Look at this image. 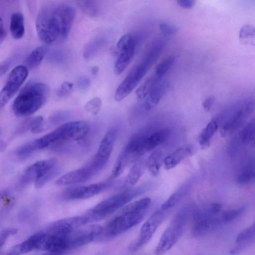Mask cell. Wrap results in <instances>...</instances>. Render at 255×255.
Segmentation results:
<instances>
[{"instance_id": "obj_1", "label": "cell", "mask_w": 255, "mask_h": 255, "mask_svg": "<svg viewBox=\"0 0 255 255\" xmlns=\"http://www.w3.org/2000/svg\"><path fill=\"white\" fill-rule=\"evenodd\" d=\"M75 16L74 9L66 4L47 5L36 17L35 26L39 39L50 44L68 36Z\"/></svg>"}, {"instance_id": "obj_12", "label": "cell", "mask_w": 255, "mask_h": 255, "mask_svg": "<svg viewBox=\"0 0 255 255\" xmlns=\"http://www.w3.org/2000/svg\"><path fill=\"white\" fill-rule=\"evenodd\" d=\"M112 184V181L108 180L88 185L71 187L63 191L60 195V198L65 200L88 199L101 193L110 187Z\"/></svg>"}, {"instance_id": "obj_31", "label": "cell", "mask_w": 255, "mask_h": 255, "mask_svg": "<svg viewBox=\"0 0 255 255\" xmlns=\"http://www.w3.org/2000/svg\"><path fill=\"white\" fill-rule=\"evenodd\" d=\"M151 204V199L149 197H144L129 202L125 205L121 210V212H139L148 209Z\"/></svg>"}, {"instance_id": "obj_38", "label": "cell", "mask_w": 255, "mask_h": 255, "mask_svg": "<svg viewBox=\"0 0 255 255\" xmlns=\"http://www.w3.org/2000/svg\"><path fill=\"white\" fill-rule=\"evenodd\" d=\"M103 40L97 39L91 42L85 48L84 56L86 59H89L93 56L100 48L103 44Z\"/></svg>"}, {"instance_id": "obj_22", "label": "cell", "mask_w": 255, "mask_h": 255, "mask_svg": "<svg viewBox=\"0 0 255 255\" xmlns=\"http://www.w3.org/2000/svg\"><path fill=\"white\" fill-rule=\"evenodd\" d=\"M167 84L165 82H159L156 85L146 97L144 107L146 110H150L155 107L160 102L166 89Z\"/></svg>"}, {"instance_id": "obj_28", "label": "cell", "mask_w": 255, "mask_h": 255, "mask_svg": "<svg viewBox=\"0 0 255 255\" xmlns=\"http://www.w3.org/2000/svg\"><path fill=\"white\" fill-rule=\"evenodd\" d=\"M161 80L154 74L149 77L136 90L137 98L139 100L145 98L153 88L159 83Z\"/></svg>"}, {"instance_id": "obj_23", "label": "cell", "mask_w": 255, "mask_h": 255, "mask_svg": "<svg viewBox=\"0 0 255 255\" xmlns=\"http://www.w3.org/2000/svg\"><path fill=\"white\" fill-rule=\"evenodd\" d=\"M145 161L141 158L134 161L126 178L125 183L127 186L132 187L138 181L146 168Z\"/></svg>"}, {"instance_id": "obj_25", "label": "cell", "mask_w": 255, "mask_h": 255, "mask_svg": "<svg viewBox=\"0 0 255 255\" xmlns=\"http://www.w3.org/2000/svg\"><path fill=\"white\" fill-rule=\"evenodd\" d=\"M9 29L13 38H21L25 32V26L23 15L19 12L13 13L10 17Z\"/></svg>"}, {"instance_id": "obj_51", "label": "cell", "mask_w": 255, "mask_h": 255, "mask_svg": "<svg viewBox=\"0 0 255 255\" xmlns=\"http://www.w3.org/2000/svg\"><path fill=\"white\" fill-rule=\"evenodd\" d=\"M7 193L6 190H3L0 191V199L3 196L5 195Z\"/></svg>"}, {"instance_id": "obj_7", "label": "cell", "mask_w": 255, "mask_h": 255, "mask_svg": "<svg viewBox=\"0 0 255 255\" xmlns=\"http://www.w3.org/2000/svg\"><path fill=\"white\" fill-rule=\"evenodd\" d=\"M89 131L90 126L87 122L78 121L65 123L44 136L46 141L52 145L80 141L87 135Z\"/></svg>"}, {"instance_id": "obj_5", "label": "cell", "mask_w": 255, "mask_h": 255, "mask_svg": "<svg viewBox=\"0 0 255 255\" xmlns=\"http://www.w3.org/2000/svg\"><path fill=\"white\" fill-rule=\"evenodd\" d=\"M169 130L165 129L151 133L137 134L132 137L122 151L132 162L153 150L167 137Z\"/></svg>"}, {"instance_id": "obj_4", "label": "cell", "mask_w": 255, "mask_h": 255, "mask_svg": "<svg viewBox=\"0 0 255 255\" xmlns=\"http://www.w3.org/2000/svg\"><path fill=\"white\" fill-rule=\"evenodd\" d=\"M147 188L146 185L130 187L102 201L86 213L89 218L90 223L98 222L106 218L142 194Z\"/></svg>"}, {"instance_id": "obj_49", "label": "cell", "mask_w": 255, "mask_h": 255, "mask_svg": "<svg viewBox=\"0 0 255 255\" xmlns=\"http://www.w3.org/2000/svg\"><path fill=\"white\" fill-rule=\"evenodd\" d=\"M99 72V67L98 66L93 67L91 69V72L93 75H96Z\"/></svg>"}, {"instance_id": "obj_18", "label": "cell", "mask_w": 255, "mask_h": 255, "mask_svg": "<svg viewBox=\"0 0 255 255\" xmlns=\"http://www.w3.org/2000/svg\"><path fill=\"white\" fill-rule=\"evenodd\" d=\"M117 135L116 129L110 128L100 143L97 152L93 158L101 166L105 167L112 153Z\"/></svg>"}, {"instance_id": "obj_16", "label": "cell", "mask_w": 255, "mask_h": 255, "mask_svg": "<svg viewBox=\"0 0 255 255\" xmlns=\"http://www.w3.org/2000/svg\"><path fill=\"white\" fill-rule=\"evenodd\" d=\"M89 223V218L86 214L68 217L52 223L47 228L45 232L56 235H64Z\"/></svg>"}, {"instance_id": "obj_30", "label": "cell", "mask_w": 255, "mask_h": 255, "mask_svg": "<svg viewBox=\"0 0 255 255\" xmlns=\"http://www.w3.org/2000/svg\"><path fill=\"white\" fill-rule=\"evenodd\" d=\"M255 126V120L253 119L240 131L239 137L242 143L245 145H254Z\"/></svg>"}, {"instance_id": "obj_40", "label": "cell", "mask_w": 255, "mask_h": 255, "mask_svg": "<svg viewBox=\"0 0 255 255\" xmlns=\"http://www.w3.org/2000/svg\"><path fill=\"white\" fill-rule=\"evenodd\" d=\"M159 26L161 31L166 35L173 34L178 31V27L166 22H161Z\"/></svg>"}, {"instance_id": "obj_20", "label": "cell", "mask_w": 255, "mask_h": 255, "mask_svg": "<svg viewBox=\"0 0 255 255\" xmlns=\"http://www.w3.org/2000/svg\"><path fill=\"white\" fill-rule=\"evenodd\" d=\"M193 153V148L191 145H187L178 148L163 159L165 168L169 170L174 168Z\"/></svg>"}, {"instance_id": "obj_11", "label": "cell", "mask_w": 255, "mask_h": 255, "mask_svg": "<svg viewBox=\"0 0 255 255\" xmlns=\"http://www.w3.org/2000/svg\"><path fill=\"white\" fill-rule=\"evenodd\" d=\"M27 75V68L23 65H18L11 70L4 86L0 91V111L15 94Z\"/></svg>"}, {"instance_id": "obj_42", "label": "cell", "mask_w": 255, "mask_h": 255, "mask_svg": "<svg viewBox=\"0 0 255 255\" xmlns=\"http://www.w3.org/2000/svg\"><path fill=\"white\" fill-rule=\"evenodd\" d=\"M90 85V80L86 76H82L78 78L77 85L81 91L86 90Z\"/></svg>"}, {"instance_id": "obj_33", "label": "cell", "mask_w": 255, "mask_h": 255, "mask_svg": "<svg viewBox=\"0 0 255 255\" xmlns=\"http://www.w3.org/2000/svg\"><path fill=\"white\" fill-rule=\"evenodd\" d=\"M174 61L175 57L173 56L166 57L156 66L154 74L161 79L170 69Z\"/></svg>"}, {"instance_id": "obj_35", "label": "cell", "mask_w": 255, "mask_h": 255, "mask_svg": "<svg viewBox=\"0 0 255 255\" xmlns=\"http://www.w3.org/2000/svg\"><path fill=\"white\" fill-rule=\"evenodd\" d=\"M36 150H37L35 142L32 140L19 147L16 151V154L20 158L25 159Z\"/></svg>"}, {"instance_id": "obj_43", "label": "cell", "mask_w": 255, "mask_h": 255, "mask_svg": "<svg viewBox=\"0 0 255 255\" xmlns=\"http://www.w3.org/2000/svg\"><path fill=\"white\" fill-rule=\"evenodd\" d=\"M254 28L250 25H245L241 29L240 35L241 37L244 38L254 35Z\"/></svg>"}, {"instance_id": "obj_46", "label": "cell", "mask_w": 255, "mask_h": 255, "mask_svg": "<svg viewBox=\"0 0 255 255\" xmlns=\"http://www.w3.org/2000/svg\"><path fill=\"white\" fill-rule=\"evenodd\" d=\"M177 3L182 8L188 9L192 8L194 4V0H175Z\"/></svg>"}, {"instance_id": "obj_39", "label": "cell", "mask_w": 255, "mask_h": 255, "mask_svg": "<svg viewBox=\"0 0 255 255\" xmlns=\"http://www.w3.org/2000/svg\"><path fill=\"white\" fill-rule=\"evenodd\" d=\"M17 232V230L15 228H6L2 230L0 233V249L3 246L7 238Z\"/></svg>"}, {"instance_id": "obj_27", "label": "cell", "mask_w": 255, "mask_h": 255, "mask_svg": "<svg viewBox=\"0 0 255 255\" xmlns=\"http://www.w3.org/2000/svg\"><path fill=\"white\" fill-rule=\"evenodd\" d=\"M163 159L161 152L159 150L153 151L145 161L146 168L152 176H157L160 171Z\"/></svg>"}, {"instance_id": "obj_10", "label": "cell", "mask_w": 255, "mask_h": 255, "mask_svg": "<svg viewBox=\"0 0 255 255\" xmlns=\"http://www.w3.org/2000/svg\"><path fill=\"white\" fill-rule=\"evenodd\" d=\"M165 211L160 209L155 212L142 225L137 239L131 244L129 250L135 252L147 244L166 217Z\"/></svg>"}, {"instance_id": "obj_34", "label": "cell", "mask_w": 255, "mask_h": 255, "mask_svg": "<svg viewBox=\"0 0 255 255\" xmlns=\"http://www.w3.org/2000/svg\"><path fill=\"white\" fill-rule=\"evenodd\" d=\"M254 166L250 165L246 167L238 174L236 181L240 184H247L255 180Z\"/></svg>"}, {"instance_id": "obj_32", "label": "cell", "mask_w": 255, "mask_h": 255, "mask_svg": "<svg viewBox=\"0 0 255 255\" xmlns=\"http://www.w3.org/2000/svg\"><path fill=\"white\" fill-rule=\"evenodd\" d=\"M187 185H183L173 193L162 205L161 209L167 210L177 204L183 198L187 192Z\"/></svg>"}, {"instance_id": "obj_36", "label": "cell", "mask_w": 255, "mask_h": 255, "mask_svg": "<svg viewBox=\"0 0 255 255\" xmlns=\"http://www.w3.org/2000/svg\"><path fill=\"white\" fill-rule=\"evenodd\" d=\"M102 101L99 97H95L89 100L85 105V111L94 116L97 115L102 107Z\"/></svg>"}, {"instance_id": "obj_19", "label": "cell", "mask_w": 255, "mask_h": 255, "mask_svg": "<svg viewBox=\"0 0 255 255\" xmlns=\"http://www.w3.org/2000/svg\"><path fill=\"white\" fill-rule=\"evenodd\" d=\"M44 233H38L31 235L26 240L13 247L8 253V255H20L34 250L41 251Z\"/></svg>"}, {"instance_id": "obj_3", "label": "cell", "mask_w": 255, "mask_h": 255, "mask_svg": "<svg viewBox=\"0 0 255 255\" xmlns=\"http://www.w3.org/2000/svg\"><path fill=\"white\" fill-rule=\"evenodd\" d=\"M164 46V43L159 40L153 44L143 60L130 71L118 87L115 95L116 101L123 100L132 92L156 61Z\"/></svg>"}, {"instance_id": "obj_6", "label": "cell", "mask_w": 255, "mask_h": 255, "mask_svg": "<svg viewBox=\"0 0 255 255\" xmlns=\"http://www.w3.org/2000/svg\"><path fill=\"white\" fill-rule=\"evenodd\" d=\"M147 211L132 212L120 211L103 227L102 232L98 238L109 239L124 234L141 222Z\"/></svg>"}, {"instance_id": "obj_2", "label": "cell", "mask_w": 255, "mask_h": 255, "mask_svg": "<svg viewBox=\"0 0 255 255\" xmlns=\"http://www.w3.org/2000/svg\"><path fill=\"white\" fill-rule=\"evenodd\" d=\"M49 95V88L45 83L33 82L27 83L14 99V113L19 117L30 116L40 109Z\"/></svg>"}, {"instance_id": "obj_26", "label": "cell", "mask_w": 255, "mask_h": 255, "mask_svg": "<svg viewBox=\"0 0 255 255\" xmlns=\"http://www.w3.org/2000/svg\"><path fill=\"white\" fill-rule=\"evenodd\" d=\"M218 128V121L213 120L202 129L199 136V142L203 149L206 148L210 145Z\"/></svg>"}, {"instance_id": "obj_48", "label": "cell", "mask_w": 255, "mask_h": 255, "mask_svg": "<svg viewBox=\"0 0 255 255\" xmlns=\"http://www.w3.org/2000/svg\"><path fill=\"white\" fill-rule=\"evenodd\" d=\"M6 34L2 18L0 17V45L5 39Z\"/></svg>"}, {"instance_id": "obj_24", "label": "cell", "mask_w": 255, "mask_h": 255, "mask_svg": "<svg viewBox=\"0 0 255 255\" xmlns=\"http://www.w3.org/2000/svg\"><path fill=\"white\" fill-rule=\"evenodd\" d=\"M135 46L131 47L120 51V54L115 64L116 74L120 75L128 65L134 54Z\"/></svg>"}, {"instance_id": "obj_45", "label": "cell", "mask_w": 255, "mask_h": 255, "mask_svg": "<svg viewBox=\"0 0 255 255\" xmlns=\"http://www.w3.org/2000/svg\"><path fill=\"white\" fill-rule=\"evenodd\" d=\"M215 101V98L212 96L206 98L202 103V106L206 112L211 110Z\"/></svg>"}, {"instance_id": "obj_41", "label": "cell", "mask_w": 255, "mask_h": 255, "mask_svg": "<svg viewBox=\"0 0 255 255\" xmlns=\"http://www.w3.org/2000/svg\"><path fill=\"white\" fill-rule=\"evenodd\" d=\"M73 87L72 83L69 82H64L57 92V95L60 97L68 96L70 93Z\"/></svg>"}, {"instance_id": "obj_37", "label": "cell", "mask_w": 255, "mask_h": 255, "mask_svg": "<svg viewBox=\"0 0 255 255\" xmlns=\"http://www.w3.org/2000/svg\"><path fill=\"white\" fill-rule=\"evenodd\" d=\"M245 208L228 210L222 213L221 220L223 222L229 223L239 217L244 211Z\"/></svg>"}, {"instance_id": "obj_47", "label": "cell", "mask_w": 255, "mask_h": 255, "mask_svg": "<svg viewBox=\"0 0 255 255\" xmlns=\"http://www.w3.org/2000/svg\"><path fill=\"white\" fill-rule=\"evenodd\" d=\"M209 208L212 213L217 215L221 211L222 205L219 203H214L211 204Z\"/></svg>"}, {"instance_id": "obj_29", "label": "cell", "mask_w": 255, "mask_h": 255, "mask_svg": "<svg viewBox=\"0 0 255 255\" xmlns=\"http://www.w3.org/2000/svg\"><path fill=\"white\" fill-rule=\"evenodd\" d=\"M46 47L39 46L34 49L27 56L25 64L29 68L37 67L41 63L46 52Z\"/></svg>"}, {"instance_id": "obj_15", "label": "cell", "mask_w": 255, "mask_h": 255, "mask_svg": "<svg viewBox=\"0 0 255 255\" xmlns=\"http://www.w3.org/2000/svg\"><path fill=\"white\" fill-rule=\"evenodd\" d=\"M98 173L88 162L82 167L60 177L55 182L58 186H66L86 182Z\"/></svg>"}, {"instance_id": "obj_13", "label": "cell", "mask_w": 255, "mask_h": 255, "mask_svg": "<svg viewBox=\"0 0 255 255\" xmlns=\"http://www.w3.org/2000/svg\"><path fill=\"white\" fill-rule=\"evenodd\" d=\"M254 109V104L249 102L233 111L220 128L221 136L225 137L235 132L243 124Z\"/></svg>"}, {"instance_id": "obj_9", "label": "cell", "mask_w": 255, "mask_h": 255, "mask_svg": "<svg viewBox=\"0 0 255 255\" xmlns=\"http://www.w3.org/2000/svg\"><path fill=\"white\" fill-rule=\"evenodd\" d=\"M103 226L93 224L85 225L64 234L69 250L86 245L99 238Z\"/></svg>"}, {"instance_id": "obj_8", "label": "cell", "mask_w": 255, "mask_h": 255, "mask_svg": "<svg viewBox=\"0 0 255 255\" xmlns=\"http://www.w3.org/2000/svg\"><path fill=\"white\" fill-rule=\"evenodd\" d=\"M191 210L188 206L183 208L162 234L156 246L155 253L162 254L170 250L182 235L188 221Z\"/></svg>"}, {"instance_id": "obj_50", "label": "cell", "mask_w": 255, "mask_h": 255, "mask_svg": "<svg viewBox=\"0 0 255 255\" xmlns=\"http://www.w3.org/2000/svg\"><path fill=\"white\" fill-rule=\"evenodd\" d=\"M5 144L4 142L0 141V151L3 150L5 148Z\"/></svg>"}, {"instance_id": "obj_17", "label": "cell", "mask_w": 255, "mask_h": 255, "mask_svg": "<svg viewBox=\"0 0 255 255\" xmlns=\"http://www.w3.org/2000/svg\"><path fill=\"white\" fill-rule=\"evenodd\" d=\"M212 213L209 208L201 211L194 216L193 234L195 236H201L207 234L217 226L222 221Z\"/></svg>"}, {"instance_id": "obj_21", "label": "cell", "mask_w": 255, "mask_h": 255, "mask_svg": "<svg viewBox=\"0 0 255 255\" xmlns=\"http://www.w3.org/2000/svg\"><path fill=\"white\" fill-rule=\"evenodd\" d=\"M255 236V225L253 224L239 233L236 240V246L231 251V253L235 254L240 251L250 246L254 242Z\"/></svg>"}, {"instance_id": "obj_14", "label": "cell", "mask_w": 255, "mask_h": 255, "mask_svg": "<svg viewBox=\"0 0 255 255\" xmlns=\"http://www.w3.org/2000/svg\"><path fill=\"white\" fill-rule=\"evenodd\" d=\"M59 170L56 158L41 160L28 166L24 171L20 179L22 184L34 182L38 178L52 171Z\"/></svg>"}, {"instance_id": "obj_44", "label": "cell", "mask_w": 255, "mask_h": 255, "mask_svg": "<svg viewBox=\"0 0 255 255\" xmlns=\"http://www.w3.org/2000/svg\"><path fill=\"white\" fill-rule=\"evenodd\" d=\"M12 63L11 58L7 59L0 63V77L9 69Z\"/></svg>"}]
</instances>
